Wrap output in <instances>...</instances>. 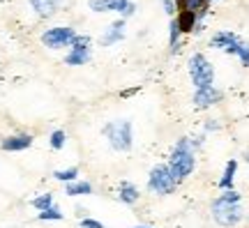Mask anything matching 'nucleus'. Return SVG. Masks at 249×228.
I'll return each instance as SVG.
<instances>
[{
	"label": "nucleus",
	"instance_id": "21",
	"mask_svg": "<svg viewBox=\"0 0 249 228\" xmlns=\"http://www.w3.org/2000/svg\"><path fill=\"white\" fill-rule=\"evenodd\" d=\"M180 28L178 23H176V18L171 21V26H169V44H171V53H178V39H180Z\"/></svg>",
	"mask_w": 249,
	"mask_h": 228
},
{
	"label": "nucleus",
	"instance_id": "20",
	"mask_svg": "<svg viewBox=\"0 0 249 228\" xmlns=\"http://www.w3.org/2000/svg\"><path fill=\"white\" fill-rule=\"evenodd\" d=\"M30 205H33L35 210H39V212L49 210V208H53V193H42V196H37V198L30 201Z\"/></svg>",
	"mask_w": 249,
	"mask_h": 228
},
{
	"label": "nucleus",
	"instance_id": "1",
	"mask_svg": "<svg viewBox=\"0 0 249 228\" xmlns=\"http://www.w3.org/2000/svg\"><path fill=\"white\" fill-rule=\"evenodd\" d=\"M203 145V136L201 139H189V136H182V139L176 140V145L171 150L169 155V168L173 177L178 180V184L182 180L194 173V166H196V150Z\"/></svg>",
	"mask_w": 249,
	"mask_h": 228
},
{
	"label": "nucleus",
	"instance_id": "14",
	"mask_svg": "<svg viewBox=\"0 0 249 228\" xmlns=\"http://www.w3.org/2000/svg\"><path fill=\"white\" fill-rule=\"evenodd\" d=\"M208 7H210L208 0H176L178 12H192V14H198L201 18L208 14Z\"/></svg>",
	"mask_w": 249,
	"mask_h": 228
},
{
	"label": "nucleus",
	"instance_id": "12",
	"mask_svg": "<svg viewBox=\"0 0 249 228\" xmlns=\"http://www.w3.org/2000/svg\"><path fill=\"white\" fill-rule=\"evenodd\" d=\"M124 18H118V21H113L111 26L107 28V33L102 35V39H99V46H113L118 44V42H123L124 39Z\"/></svg>",
	"mask_w": 249,
	"mask_h": 228
},
{
	"label": "nucleus",
	"instance_id": "25",
	"mask_svg": "<svg viewBox=\"0 0 249 228\" xmlns=\"http://www.w3.org/2000/svg\"><path fill=\"white\" fill-rule=\"evenodd\" d=\"M161 5H164V12H166V14L178 12V9H176V0H161Z\"/></svg>",
	"mask_w": 249,
	"mask_h": 228
},
{
	"label": "nucleus",
	"instance_id": "22",
	"mask_svg": "<svg viewBox=\"0 0 249 228\" xmlns=\"http://www.w3.org/2000/svg\"><path fill=\"white\" fill-rule=\"evenodd\" d=\"M65 214L60 212V208L58 205H53V208H49V210H44V212H39L37 214V219L39 221H60Z\"/></svg>",
	"mask_w": 249,
	"mask_h": 228
},
{
	"label": "nucleus",
	"instance_id": "2",
	"mask_svg": "<svg viewBox=\"0 0 249 228\" xmlns=\"http://www.w3.org/2000/svg\"><path fill=\"white\" fill-rule=\"evenodd\" d=\"M213 219L224 228H231V226H238L245 217L242 212V196L235 189H226L222 196H217L213 201Z\"/></svg>",
	"mask_w": 249,
	"mask_h": 228
},
{
	"label": "nucleus",
	"instance_id": "3",
	"mask_svg": "<svg viewBox=\"0 0 249 228\" xmlns=\"http://www.w3.org/2000/svg\"><path fill=\"white\" fill-rule=\"evenodd\" d=\"M210 46L229 53V55H235V58L242 62V67H249V42L242 39L240 35H235L231 30H219V33L213 35Z\"/></svg>",
	"mask_w": 249,
	"mask_h": 228
},
{
	"label": "nucleus",
	"instance_id": "23",
	"mask_svg": "<svg viewBox=\"0 0 249 228\" xmlns=\"http://www.w3.org/2000/svg\"><path fill=\"white\" fill-rule=\"evenodd\" d=\"M65 140H67V136H65V132H62V129H55V132L49 136V143H51V148H53V150H62Z\"/></svg>",
	"mask_w": 249,
	"mask_h": 228
},
{
	"label": "nucleus",
	"instance_id": "18",
	"mask_svg": "<svg viewBox=\"0 0 249 228\" xmlns=\"http://www.w3.org/2000/svg\"><path fill=\"white\" fill-rule=\"evenodd\" d=\"M92 193V184L86 180H76V182L67 184V196H90Z\"/></svg>",
	"mask_w": 249,
	"mask_h": 228
},
{
	"label": "nucleus",
	"instance_id": "7",
	"mask_svg": "<svg viewBox=\"0 0 249 228\" xmlns=\"http://www.w3.org/2000/svg\"><path fill=\"white\" fill-rule=\"evenodd\" d=\"M92 58V44H90L88 35H76L74 42H71V49L65 58V65L70 67H79V65H86V62Z\"/></svg>",
	"mask_w": 249,
	"mask_h": 228
},
{
	"label": "nucleus",
	"instance_id": "24",
	"mask_svg": "<svg viewBox=\"0 0 249 228\" xmlns=\"http://www.w3.org/2000/svg\"><path fill=\"white\" fill-rule=\"evenodd\" d=\"M81 228H104V224L97 219H90V217H83L81 219Z\"/></svg>",
	"mask_w": 249,
	"mask_h": 228
},
{
	"label": "nucleus",
	"instance_id": "8",
	"mask_svg": "<svg viewBox=\"0 0 249 228\" xmlns=\"http://www.w3.org/2000/svg\"><path fill=\"white\" fill-rule=\"evenodd\" d=\"M74 37H76L74 28L55 26V28H49L44 35H42V44L49 46V49H65V46H71Z\"/></svg>",
	"mask_w": 249,
	"mask_h": 228
},
{
	"label": "nucleus",
	"instance_id": "26",
	"mask_svg": "<svg viewBox=\"0 0 249 228\" xmlns=\"http://www.w3.org/2000/svg\"><path fill=\"white\" fill-rule=\"evenodd\" d=\"M205 129L213 132V129H219V123H205Z\"/></svg>",
	"mask_w": 249,
	"mask_h": 228
},
{
	"label": "nucleus",
	"instance_id": "6",
	"mask_svg": "<svg viewBox=\"0 0 249 228\" xmlns=\"http://www.w3.org/2000/svg\"><path fill=\"white\" fill-rule=\"evenodd\" d=\"M148 189L157 196H169L178 189V180L173 177L169 164H157L150 168V175H148Z\"/></svg>",
	"mask_w": 249,
	"mask_h": 228
},
{
	"label": "nucleus",
	"instance_id": "13",
	"mask_svg": "<svg viewBox=\"0 0 249 228\" xmlns=\"http://www.w3.org/2000/svg\"><path fill=\"white\" fill-rule=\"evenodd\" d=\"M176 23H178V28H180V33H182V35H189V33H194V30H201L203 18L198 17V14H192V12H178Z\"/></svg>",
	"mask_w": 249,
	"mask_h": 228
},
{
	"label": "nucleus",
	"instance_id": "16",
	"mask_svg": "<svg viewBox=\"0 0 249 228\" xmlns=\"http://www.w3.org/2000/svg\"><path fill=\"white\" fill-rule=\"evenodd\" d=\"M118 198H120L124 205H134V203L141 198V192H139L132 182L123 180V182H120V189H118Z\"/></svg>",
	"mask_w": 249,
	"mask_h": 228
},
{
	"label": "nucleus",
	"instance_id": "4",
	"mask_svg": "<svg viewBox=\"0 0 249 228\" xmlns=\"http://www.w3.org/2000/svg\"><path fill=\"white\" fill-rule=\"evenodd\" d=\"M102 134L108 139L111 148L116 152H129L134 145V134H132V120H124V118H118V120H111V123L104 124Z\"/></svg>",
	"mask_w": 249,
	"mask_h": 228
},
{
	"label": "nucleus",
	"instance_id": "17",
	"mask_svg": "<svg viewBox=\"0 0 249 228\" xmlns=\"http://www.w3.org/2000/svg\"><path fill=\"white\" fill-rule=\"evenodd\" d=\"M235 173H238V161L235 159H231L229 164H226V168H224V175L219 177V189H233V180H235Z\"/></svg>",
	"mask_w": 249,
	"mask_h": 228
},
{
	"label": "nucleus",
	"instance_id": "10",
	"mask_svg": "<svg viewBox=\"0 0 249 228\" xmlns=\"http://www.w3.org/2000/svg\"><path fill=\"white\" fill-rule=\"evenodd\" d=\"M222 97H224V92L219 88H214V86H210V88H198V90H194V97H192V102H194V106L196 108H210V106H214V104H219L222 102Z\"/></svg>",
	"mask_w": 249,
	"mask_h": 228
},
{
	"label": "nucleus",
	"instance_id": "5",
	"mask_svg": "<svg viewBox=\"0 0 249 228\" xmlns=\"http://www.w3.org/2000/svg\"><path fill=\"white\" fill-rule=\"evenodd\" d=\"M187 67H189V76H192V83H194L196 90L210 88L214 83V67L203 53H194L187 62Z\"/></svg>",
	"mask_w": 249,
	"mask_h": 228
},
{
	"label": "nucleus",
	"instance_id": "9",
	"mask_svg": "<svg viewBox=\"0 0 249 228\" xmlns=\"http://www.w3.org/2000/svg\"><path fill=\"white\" fill-rule=\"evenodd\" d=\"M90 9L92 12H118L123 18L134 17L136 5L132 0H90Z\"/></svg>",
	"mask_w": 249,
	"mask_h": 228
},
{
	"label": "nucleus",
	"instance_id": "19",
	"mask_svg": "<svg viewBox=\"0 0 249 228\" xmlns=\"http://www.w3.org/2000/svg\"><path fill=\"white\" fill-rule=\"evenodd\" d=\"M53 177L58 180V182H76L79 180V168L76 166H71L67 168V171H53Z\"/></svg>",
	"mask_w": 249,
	"mask_h": 228
},
{
	"label": "nucleus",
	"instance_id": "15",
	"mask_svg": "<svg viewBox=\"0 0 249 228\" xmlns=\"http://www.w3.org/2000/svg\"><path fill=\"white\" fill-rule=\"evenodd\" d=\"M62 0H30V7H33V12H35L37 17H51V14H55L58 9H60Z\"/></svg>",
	"mask_w": 249,
	"mask_h": 228
},
{
	"label": "nucleus",
	"instance_id": "27",
	"mask_svg": "<svg viewBox=\"0 0 249 228\" xmlns=\"http://www.w3.org/2000/svg\"><path fill=\"white\" fill-rule=\"evenodd\" d=\"M134 228H148V226H134Z\"/></svg>",
	"mask_w": 249,
	"mask_h": 228
},
{
	"label": "nucleus",
	"instance_id": "11",
	"mask_svg": "<svg viewBox=\"0 0 249 228\" xmlns=\"http://www.w3.org/2000/svg\"><path fill=\"white\" fill-rule=\"evenodd\" d=\"M30 145H33L30 134H14V136H7V139L0 140V148L5 152H21V150H28Z\"/></svg>",
	"mask_w": 249,
	"mask_h": 228
},
{
	"label": "nucleus",
	"instance_id": "28",
	"mask_svg": "<svg viewBox=\"0 0 249 228\" xmlns=\"http://www.w3.org/2000/svg\"><path fill=\"white\" fill-rule=\"evenodd\" d=\"M247 159H249V157H247Z\"/></svg>",
	"mask_w": 249,
	"mask_h": 228
}]
</instances>
